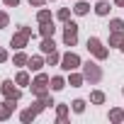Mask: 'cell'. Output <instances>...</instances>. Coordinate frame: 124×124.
<instances>
[{"label": "cell", "mask_w": 124, "mask_h": 124, "mask_svg": "<svg viewBox=\"0 0 124 124\" xmlns=\"http://www.w3.org/2000/svg\"><path fill=\"white\" fill-rule=\"evenodd\" d=\"M73 109H76V112H83V109H85V102H83V100H76V102H73Z\"/></svg>", "instance_id": "9a60e30c"}, {"label": "cell", "mask_w": 124, "mask_h": 124, "mask_svg": "<svg viewBox=\"0 0 124 124\" xmlns=\"http://www.w3.org/2000/svg\"><path fill=\"white\" fill-rule=\"evenodd\" d=\"M10 112H12V105H10V102H5L3 107H0V119H8V117H10Z\"/></svg>", "instance_id": "ba28073f"}, {"label": "cell", "mask_w": 124, "mask_h": 124, "mask_svg": "<svg viewBox=\"0 0 124 124\" xmlns=\"http://www.w3.org/2000/svg\"><path fill=\"white\" fill-rule=\"evenodd\" d=\"M17 83H20V85H27V83H29L27 73H20V76H17Z\"/></svg>", "instance_id": "d6986e66"}, {"label": "cell", "mask_w": 124, "mask_h": 124, "mask_svg": "<svg viewBox=\"0 0 124 124\" xmlns=\"http://www.w3.org/2000/svg\"><path fill=\"white\" fill-rule=\"evenodd\" d=\"M3 90H5V95H8V100H20V90H15V88H12V80H8V83H3Z\"/></svg>", "instance_id": "8992f818"}, {"label": "cell", "mask_w": 124, "mask_h": 124, "mask_svg": "<svg viewBox=\"0 0 124 124\" xmlns=\"http://www.w3.org/2000/svg\"><path fill=\"white\" fill-rule=\"evenodd\" d=\"M49 20H51V15H49L46 10H41V12H39V22H41V24H46Z\"/></svg>", "instance_id": "4fadbf2b"}, {"label": "cell", "mask_w": 124, "mask_h": 124, "mask_svg": "<svg viewBox=\"0 0 124 124\" xmlns=\"http://www.w3.org/2000/svg\"><path fill=\"white\" fill-rule=\"evenodd\" d=\"M112 29L114 32H122V20H112Z\"/></svg>", "instance_id": "44dd1931"}, {"label": "cell", "mask_w": 124, "mask_h": 124, "mask_svg": "<svg viewBox=\"0 0 124 124\" xmlns=\"http://www.w3.org/2000/svg\"><path fill=\"white\" fill-rule=\"evenodd\" d=\"M80 66V58L76 56V54H66L63 58H61V68L63 71H73V68H78Z\"/></svg>", "instance_id": "6da1fadb"}, {"label": "cell", "mask_w": 124, "mask_h": 124, "mask_svg": "<svg viewBox=\"0 0 124 124\" xmlns=\"http://www.w3.org/2000/svg\"><path fill=\"white\" fill-rule=\"evenodd\" d=\"M58 20H68V10H61L58 12Z\"/></svg>", "instance_id": "484cf974"}, {"label": "cell", "mask_w": 124, "mask_h": 124, "mask_svg": "<svg viewBox=\"0 0 124 124\" xmlns=\"http://www.w3.org/2000/svg\"><path fill=\"white\" fill-rule=\"evenodd\" d=\"M76 39H78V24H73V22H71V24H66V32H63V41L73 46V44H76Z\"/></svg>", "instance_id": "3957f363"}, {"label": "cell", "mask_w": 124, "mask_h": 124, "mask_svg": "<svg viewBox=\"0 0 124 124\" xmlns=\"http://www.w3.org/2000/svg\"><path fill=\"white\" fill-rule=\"evenodd\" d=\"M102 100H105V95H102V93H93V102H97V105H100Z\"/></svg>", "instance_id": "7402d4cb"}, {"label": "cell", "mask_w": 124, "mask_h": 124, "mask_svg": "<svg viewBox=\"0 0 124 124\" xmlns=\"http://www.w3.org/2000/svg\"><path fill=\"white\" fill-rule=\"evenodd\" d=\"M15 63H17V66L27 63V56H24V54H17V56H15Z\"/></svg>", "instance_id": "e0dca14e"}, {"label": "cell", "mask_w": 124, "mask_h": 124, "mask_svg": "<svg viewBox=\"0 0 124 124\" xmlns=\"http://www.w3.org/2000/svg\"><path fill=\"white\" fill-rule=\"evenodd\" d=\"M20 0H5V5H17Z\"/></svg>", "instance_id": "f1b7e54d"}, {"label": "cell", "mask_w": 124, "mask_h": 124, "mask_svg": "<svg viewBox=\"0 0 124 124\" xmlns=\"http://www.w3.org/2000/svg\"><path fill=\"white\" fill-rule=\"evenodd\" d=\"M41 34H44V37H51V34H54V27H51V24L46 22V24L41 27Z\"/></svg>", "instance_id": "5bb4252c"}, {"label": "cell", "mask_w": 124, "mask_h": 124, "mask_svg": "<svg viewBox=\"0 0 124 124\" xmlns=\"http://www.w3.org/2000/svg\"><path fill=\"white\" fill-rule=\"evenodd\" d=\"M29 34H32V32H29L27 27H22V29H20V34L12 39V46H17V49H20V46H24V41H27V37H29Z\"/></svg>", "instance_id": "5b68a950"}, {"label": "cell", "mask_w": 124, "mask_h": 124, "mask_svg": "<svg viewBox=\"0 0 124 124\" xmlns=\"http://www.w3.org/2000/svg\"><path fill=\"white\" fill-rule=\"evenodd\" d=\"M34 114H37V109H27V112L22 114V119H24V122H29V119H34Z\"/></svg>", "instance_id": "2e32d148"}, {"label": "cell", "mask_w": 124, "mask_h": 124, "mask_svg": "<svg viewBox=\"0 0 124 124\" xmlns=\"http://www.w3.org/2000/svg\"><path fill=\"white\" fill-rule=\"evenodd\" d=\"M56 61H58V54H54V51H51V56H49V63H56Z\"/></svg>", "instance_id": "4316f807"}, {"label": "cell", "mask_w": 124, "mask_h": 124, "mask_svg": "<svg viewBox=\"0 0 124 124\" xmlns=\"http://www.w3.org/2000/svg\"><path fill=\"white\" fill-rule=\"evenodd\" d=\"M80 80H83L80 76H71V85H80Z\"/></svg>", "instance_id": "603a6c76"}, {"label": "cell", "mask_w": 124, "mask_h": 124, "mask_svg": "<svg viewBox=\"0 0 124 124\" xmlns=\"http://www.w3.org/2000/svg\"><path fill=\"white\" fill-rule=\"evenodd\" d=\"M5 58H8V51H5V49H0V61H5Z\"/></svg>", "instance_id": "83f0119b"}, {"label": "cell", "mask_w": 124, "mask_h": 124, "mask_svg": "<svg viewBox=\"0 0 124 124\" xmlns=\"http://www.w3.org/2000/svg\"><path fill=\"white\" fill-rule=\"evenodd\" d=\"M122 41H124V39H122V34H119V32H114V34L109 37V44H114V46H117V44H122Z\"/></svg>", "instance_id": "30bf717a"}, {"label": "cell", "mask_w": 124, "mask_h": 124, "mask_svg": "<svg viewBox=\"0 0 124 124\" xmlns=\"http://www.w3.org/2000/svg\"><path fill=\"white\" fill-rule=\"evenodd\" d=\"M32 3H34V5H41V3H44V0H32Z\"/></svg>", "instance_id": "f546056e"}, {"label": "cell", "mask_w": 124, "mask_h": 124, "mask_svg": "<svg viewBox=\"0 0 124 124\" xmlns=\"http://www.w3.org/2000/svg\"><path fill=\"white\" fill-rule=\"evenodd\" d=\"M117 5H122V8H124V0H117Z\"/></svg>", "instance_id": "4dcf8cb0"}, {"label": "cell", "mask_w": 124, "mask_h": 124, "mask_svg": "<svg viewBox=\"0 0 124 124\" xmlns=\"http://www.w3.org/2000/svg\"><path fill=\"white\" fill-rule=\"evenodd\" d=\"M107 10H109V5H107V3H97V8H95V12H97V15H107Z\"/></svg>", "instance_id": "9c48e42d"}, {"label": "cell", "mask_w": 124, "mask_h": 124, "mask_svg": "<svg viewBox=\"0 0 124 124\" xmlns=\"http://www.w3.org/2000/svg\"><path fill=\"white\" fill-rule=\"evenodd\" d=\"M58 119H66V107H58Z\"/></svg>", "instance_id": "d4e9b609"}, {"label": "cell", "mask_w": 124, "mask_h": 124, "mask_svg": "<svg viewBox=\"0 0 124 124\" xmlns=\"http://www.w3.org/2000/svg\"><path fill=\"white\" fill-rule=\"evenodd\" d=\"M122 51H124V41H122Z\"/></svg>", "instance_id": "1f68e13d"}, {"label": "cell", "mask_w": 124, "mask_h": 124, "mask_svg": "<svg viewBox=\"0 0 124 124\" xmlns=\"http://www.w3.org/2000/svg\"><path fill=\"white\" fill-rule=\"evenodd\" d=\"M85 78H88L90 83H97V80L102 78V71H100L95 63H90V61H88V63H85Z\"/></svg>", "instance_id": "7a4b0ae2"}, {"label": "cell", "mask_w": 124, "mask_h": 124, "mask_svg": "<svg viewBox=\"0 0 124 124\" xmlns=\"http://www.w3.org/2000/svg\"><path fill=\"white\" fill-rule=\"evenodd\" d=\"M29 66H32L34 71H39V68H41V58H32V61H29Z\"/></svg>", "instance_id": "ac0fdd59"}, {"label": "cell", "mask_w": 124, "mask_h": 124, "mask_svg": "<svg viewBox=\"0 0 124 124\" xmlns=\"http://www.w3.org/2000/svg\"><path fill=\"white\" fill-rule=\"evenodd\" d=\"M76 12H78V15H85V12H88V3H78V5H76Z\"/></svg>", "instance_id": "7c38bea8"}, {"label": "cell", "mask_w": 124, "mask_h": 124, "mask_svg": "<svg viewBox=\"0 0 124 124\" xmlns=\"http://www.w3.org/2000/svg\"><path fill=\"white\" fill-rule=\"evenodd\" d=\"M88 49H90V51H93V54H95L97 58H105V56H107V51L102 49L100 39H95V37H93V39H88Z\"/></svg>", "instance_id": "277c9868"}, {"label": "cell", "mask_w": 124, "mask_h": 124, "mask_svg": "<svg viewBox=\"0 0 124 124\" xmlns=\"http://www.w3.org/2000/svg\"><path fill=\"white\" fill-rule=\"evenodd\" d=\"M41 51H44V54H51V51H54V39L46 37V39L41 41Z\"/></svg>", "instance_id": "52a82bcc"}, {"label": "cell", "mask_w": 124, "mask_h": 124, "mask_svg": "<svg viewBox=\"0 0 124 124\" xmlns=\"http://www.w3.org/2000/svg\"><path fill=\"white\" fill-rule=\"evenodd\" d=\"M5 24H8V15H5V12H0V27H5Z\"/></svg>", "instance_id": "cb8c5ba5"}, {"label": "cell", "mask_w": 124, "mask_h": 124, "mask_svg": "<svg viewBox=\"0 0 124 124\" xmlns=\"http://www.w3.org/2000/svg\"><path fill=\"white\" fill-rule=\"evenodd\" d=\"M109 117H112L114 122H119V119H122L124 114H122V109H112V114H109Z\"/></svg>", "instance_id": "ffe728a7"}, {"label": "cell", "mask_w": 124, "mask_h": 124, "mask_svg": "<svg viewBox=\"0 0 124 124\" xmlns=\"http://www.w3.org/2000/svg\"><path fill=\"white\" fill-rule=\"evenodd\" d=\"M51 88L54 90H61V88H63V78H54L51 80Z\"/></svg>", "instance_id": "8fae6325"}]
</instances>
